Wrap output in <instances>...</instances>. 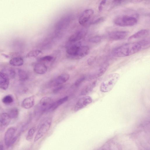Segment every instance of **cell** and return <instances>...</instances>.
<instances>
[{
    "label": "cell",
    "mask_w": 150,
    "mask_h": 150,
    "mask_svg": "<svg viewBox=\"0 0 150 150\" xmlns=\"http://www.w3.org/2000/svg\"><path fill=\"white\" fill-rule=\"evenodd\" d=\"M35 102L34 96H31L26 98L23 100L22 103V106L25 109H30L33 106Z\"/></svg>",
    "instance_id": "e0dca14e"
},
{
    "label": "cell",
    "mask_w": 150,
    "mask_h": 150,
    "mask_svg": "<svg viewBox=\"0 0 150 150\" xmlns=\"http://www.w3.org/2000/svg\"><path fill=\"white\" fill-rule=\"evenodd\" d=\"M94 11L91 9H86L82 13L79 19V24L82 25H87L93 16Z\"/></svg>",
    "instance_id": "ba28073f"
},
{
    "label": "cell",
    "mask_w": 150,
    "mask_h": 150,
    "mask_svg": "<svg viewBox=\"0 0 150 150\" xmlns=\"http://www.w3.org/2000/svg\"><path fill=\"white\" fill-rule=\"evenodd\" d=\"M105 20L103 17H100L91 21L89 24L91 25L97 24L102 22Z\"/></svg>",
    "instance_id": "4dcf8cb0"
},
{
    "label": "cell",
    "mask_w": 150,
    "mask_h": 150,
    "mask_svg": "<svg viewBox=\"0 0 150 150\" xmlns=\"http://www.w3.org/2000/svg\"><path fill=\"white\" fill-rule=\"evenodd\" d=\"M51 122L52 120L50 118H46L43 120L35 137L34 142L37 141L46 133L50 127Z\"/></svg>",
    "instance_id": "277c9868"
},
{
    "label": "cell",
    "mask_w": 150,
    "mask_h": 150,
    "mask_svg": "<svg viewBox=\"0 0 150 150\" xmlns=\"http://www.w3.org/2000/svg\"><path fill=\"white\" fill-rule=\"evenodd\" d=\"M52 103V100L50 97H43L39 102L38 106V111L36 112L43 113L48 111Z\"/></svg>",
    "instance_id": "52a82bcc"
},
{
    "label": "cell",
    "mask_w": 150,
    "mask_h": 150,
    "mask_svg": "<svg viewBox=\"0 0 150 150\" xmlns=\"http://www.w3.org/2000/svg\"><path fill=\"white\" fill-rule=\"evenodd\" d=\"M47 70V66L42 63L36 64L34 67V71L35 72L39 74H43L46 73Z\"/></svg>",
    "instance_id": "ac0fdd59"
},
{
    "label": "cell",
    "mask_w": 150,
    "mask_h": 150,
    "mask_svg": "<svg viewBox=\"0 0 150 150\" xmlns=\"http://www.w3.org/2000/svg\"><path fill=\"white\" fill-rule=\"evenodd\" d=\"M143 50L139 41L126 43L115 48L112 55L117 57H124L134 54Z\"/></svg>",
    "instance_id": "6da1fadb"
},
{
    "label": "cell",
    "mask_w": 150,
    "mask_h": 150,
    "mask_svg": "<svg viewBox=\"0 0 150 150\" xmlns=\"http://www.w3.org/2000/svg\"><path fill=\"white\" fill-rule=\"evenodd\" d=\"M8 114L11 119L16 118L18 116L19 114L18 110L16 108H13L9 111Z\"/></svg>",
    "instance_id": "d4e9b609"
},
{
    "label": "cell",
    "mask_w": 150,
    "mask_h": 150,
    "mask_svg": "<svg viewBox=\"0 0 150 150\" xmlns=\"http://www.w3.org/2000/svg\"><path fill=\"white\" fill-rule=\"evenodd\" d=\"M96 81H94L91 83L85 86L82 90L81 94L82 96H85L91 92L94 88L96 86Z\"/></svg>",
    "instance_id": "44dd1931"
},
{
    "label": "cell",
    "mask_w": 150,
    "mask_h": 150,
    "mask_svg": "<svg viewBox=\"0 0 150 150\" xmlns=\"http://www.w3.org/2000/svg\"><path fill=\"white\" fill-rule=\"evenodd\" d=\"M142 48V49H145L149 47L150 46L149 40L144 39L139 41Z\"/></svg>",
    "instance_id": "f1b7e54d"
},
{
    "label": "cell",
    "mask_w": 150,
    "mask_h": 150,
    "mask_svg": "<svg viewBox=\"0 0 150 150\" xmlns=\"http://www.w3.org/2000/svg\"><path fill=\"white\" fill-rule=\"evenodd\" d=\"M127 2V1L123 0L113 1H112V4L114 6H117Z\"/></svg>",
    "instance_id": "836d02e7"
},
{
    "label": "cell",
    "mask_w": 150,
    "mask_h": 150,
    "mask_svg": "<svg viewBox=\"0 0 150 150\" xmlns=\"http://www.w3.org/2000/svg\"><path fill=\"white\" fill-rule=\"evenodd\" d=\"M109 66V64L108 62L105 61L103 62L95 71L89 75V78L91 79H94L102 76L108 69Z\"/></svg>",
    "instance_id": "8992f818"
},
{
    "label": "cell",
    "mask_w": 150,
    "mask_h": 150,
    "mask_svg": "<svg viewBox=\"0 0 150 150\" xmlns=\"http://www.w3.org/2000/svg\"><path fill=\"white\" fill-rule=\"evenodd\" d=\"M64 88V87L63 85H61L58 86L54 88L53 90V92L54 93H57L60 90Z\"/></svg>",
    "instance_id": "d590c367"
},
{
    "label": "cell",
    "mask_w": 150,
    "mask_h": 150,
    "mask_svg": "<svg viewBox=\"0 0 150 150\" xmlns=\"http://www.w3.org/2000/svg\"><path fill=\"white\" fill-rule=\"evenodd\" d=\"M23 60L21 57H16L11 59L9 61L10 64L14 67H19L23 64Z\"/></svg>",
    "instance_id": "7402d4cb"
},
{
    "label": "cell",
    "mask_w": 150,
    "mask_h": 150,
    "mask_svg": "<svg viewBox=\"0 0 150 150\" xmlns=\"http://www.w3.org/2000/svg\"><path fill=\"white\" fill-rule=\"evenodd\" d=\"M106 1L102 0L100 2L98 7V9L100 11H101L102 10L103 7L106 4Z\"/></svg>",
    "instance_id": "e575fe53"
},
{
    "label": "cell",
    "mask_w": 150,
    "mask_h": 150,
    "mask_svg": "<svg viewBox=\"0 0 150 150\" xmlns=\"http://www.w3.org/2000/svg\"><path fill=\"white\" fill-rule=\"evenodd\" d=\"M18 72L19 78L21 81H24L28 79V74L25 71L19 69H18Z\"/></svg>",
    "instance_id": "cb8c5ba5"
},
{
    "label": "cell",
    "mask_w": 150,
    "mask_h": 150,
    "mask_svg": "<svg viewBox=\"0 0 150 150\" xmlns=\"http://www.w3.org/2000/svg\"><path fill=\"white\" fill-rule=\"evenodd\" d=\"M13 97L10 95L5 96L2 99V102L6 104H10L13 103Z\"/></svg>",
    "instance_id": "4316f807"
},
{
    "label": "cell",
    "mask_w": 150,
    "mask_h": 150,
    "mask_svg": "<svg viewBox=\"0 0 150 150\" xmlns=\"http://www.w3.org/2000/svg\"><path fill=\"white\" fill-rule=\"evenodd\" d=\"M120 78L119 74L116 73L108 75L101 83L100 89L103 93H107L111 91Z\"/></svg>",
    "instance_id": "7a4b0ae2"
},
{
    "label": "cell",
    "mask_w": 150,
    "mask_h": 150,
    "mask_svg": "<svg viewBox=\"0 0 150 150\" xmlns=\"http://www.w3.org/2000/svg\"><path fill=\"white\" fill-rule=\"evenodd\" d=\"M129 32L126 31L116 30L110 32L108 33V37L114 40H121L125 38L128 35Z\"/></svg>",
    "instance_id": "8fae6325"
},
{
    "label": "cell",
    "mask_w": 150,
    "mask_h": 150,
    "mask_svg": "<svg viewBox=\"0 0 150 150\" xmlns=\"http://www.w3.org/2000/svg\"><path fill=\"white\" fill-rule=\"evenodd\" d=\"M69 75L67 73L62 74L49 83L50 87L57 86L62 85L67 82L69 79Z\"/></svg>",
    "instance_id": "30bf717a"
},
{
    "label": "cell",
    "mask_w": 150,
    "mask_h": 150,
    "mask_svg": "<svg viewBox=\"0 0 150 150\" xmlns=\"http://www.w3.org/2000/svg\"><path fill=\"white\" fill-rule=\"evenodd\" d=\"M68 98V96H66L59 99L55 102H52L51 104L48 111H54L59 106L62 105L67 101Z\"/></svg>",
    "instance_id": "ffe728a7"
},
{
    "label": "cell",
    "mask_w": 150,
    "mask_h": 150,
    "mask_svg": "<svg viewBox=\"0 0 150 150\" xmlns=\"http://www.w3.org/2000/svg\"><path fill=\"white\" fill-rule=\"evenodd\" d=\"M0 150H4V147L1 144H0Z\"/></svg>",
    "instance_id": "74e56055"
},
{
    "label": "cell",
    "mask_w": 150,
    "mask_h": 150,
    "mask_svg": "<svg viewBox=\"0 0 150 150\" xmlns=\"http://www.w3.org/2000/svg\"><path fill=\"white\" fill-rule=\"evenodd\" d=\"M92 101V98L89 96H85L80 98L75 105L74 111L76 112L90 104Z\"/></svg>",
    "instance_id": "9c48e42d"
},
{
    "label": "cell",
    "mask_w": 150,
    "mask_h": 150,
    "mask_svg": "<svg viewBox=\"0 0 150 150\" xmlns=\"http://www.w3.org/2000/svg\"><path fill=\"white\" fill-rule=\"evenodd\" d=\"M95 60V58L94 57H91L90 58L88 59V64L89 65H91L93 63Z\"/></svg>",
    "instance_id": "8d00e7d4"
},
{
    "label": "cell",
    "mask_w": 150,
    "mask_h": 150,
    "mask_svg": "<svg viewBox=\"0 0 150 150\" xmlns=\"http://www.w3.org/2000/svg\"><path fill=\"white\" fill-rule=\"evenodd\" d=\"M87 33L86 29H83L79 30L72 35L69 38V41L71 42H75L82 39Z\"/></svg>",
    "instance_id": "4fadbf2b"
},
{
    "label": "cell",
    "mask_w": 150,
    "mask_h": 150,
    "mask_svg": "<svg viewBox=\"0 0 150 150\" xmlns=\"http://www.w3.org/2000/svg\"><path fill=\"white\" fill-rule=\"evenodd\" d=\"M67 47L66 52L67 56L71 59H76L77 53L81 46L80 42H74Z\"/></svg>",
    "instance_id": "5b68a950"
},
{
    "label": "cell",
    "mask_w": 150,
    "mask_h": 150,
    "mask_svg": "<svg viewBox=\"0 0 150 150\" xmlns=\"http://www.w3.org/2000/svg\"><path fill=\"white\" fill-rule=\"evenodd\" d=\"M2 71L5 73L8 76L9 79L13 78L16 74L14 70L11 68H5Z\"/></svg>",
    "instance_id": "603a6c76"
},
{
    "label": "cell",
    "mask_w": 150,
    "mask_h": 150,
    "mask_svg": "<svg viewBox=\"0 0 150 150\" xmlns=\"http://www.w3.org/2000/svg\"><path fill=\"white\" fill-rule=\"evenodd\" d=\"M16 129L14 127L9 128L6 132L4 137V142L7 146H10L11 142L14 138Z\"/></svg>",
    "instance_id": "7c38bea8"
},
{
    "label": "cell",
    "mask_w": 150,
    "mask_h": 150,
    "mask_svg": "<svg viewBox=\"0 0 150 150\" xmlns=\"http://www.w3.org/2000/svg\"><path fill=\"white\" fill-rule=\"evenodd\" d=\"M149 33V31L148 29H142L130 36L128 38V40L130 41L146 37Z\"/></svg>",
    "instance_id": "9a60e30c"
},
{
    "label": "cell",
    "mask_w": 150,
    "mask_h": 150,
    "mask_svg": "<svg viewBox=\"0 0 150 150\" xmlns=\"http://www.w3.org/2000/svg\"><path fill=\"white\" fill-rule=\"evenodd\" d=\"M102 39V38L101 36L96 35L90 38L88 41L91 43H96L100 42Z\"/></svg>",
    "instance_id": "83f0119b"
},
{
    "label": "cell",
    "mask_w": 150,
    "mask_h": 150,
    "mask_svg": "<svg viewBox=\"0 0 150 150\" xmlns=\"http://www.w3.org/2000/svg\"><path fill=\"white\" fill-rule=\"evenodd\" d=\"M86 77L83 76L78 79L75 81L74 85L76 86H78L85 80Z\"/></svg>",
    "instance_id": "d6a6232c"
},
{
    "label": "cell",
    "mask_w": 150,
    "mask_h": 150,
    "mask_svg": "<svg viewBox=\"0 0 150 150\" xmlns=\"http://www.w3.org/2000/svg\"><path fill=\"white\" fill-rule=\"evenodd\" d=\"M11 118L6 113H3L0 115V126L4 128L7 126L9 124Z\"/></svg>",
    "instance_id": "2e32d148"
},
{
    "label": "cell",
    "mask_w": 150,
    "mask_h": 150,
    "mask_svg": "<svg viewBox=\"0 0 150 150\" xmlns=\"http://www.w3.org/2000/svg\"><path fill=\"white\" fill-rule=\"evenodd\" d=\"M9 78L8 76L2 71H0V88L6 90L9 86Z\"/></svg>",
    "instance_id": "5bb4252c"
},
{
    "label": "cell",
    "mask_w": 150,
    "mask_h": 150,
    "mask_svg": "<svg viewBox=\"0 0 150 150\" xmlns=\"http://www.w3.org/2000/svg\"><path fill=\"white\" fill-rule=\"evenodd\" d=\"M114 23L116 25L122 27L133 26L137 22V19L133 16L123 15L115 18Z\"/></svg>",
    "instance_id": "3957f363"
},
{
    "label": "cell",
    "mask_w": 150,
    "mask_h": 150,
    "mask_svg": "<svg viewBox=\"0 0 150 150\" xmlns=\"http://www.w3.org/2000/svg\"><path fill=\"white\" fill-rule=\"evenodd\" d=\"M42 51L39 50H34L29 52L26 55L27 57H35L42 54Z\"/></svg>",
    "instance_id": "484cf974"
},
{
    "label": "cell",
    "mask_w": 150,
    "mask_h": 150,
    "mask_svg": "<svg viewBox=\"0 0 150 150\" xmlns=\"http://www.w3.org/2000/svg\"><path fill=\"white\" fill-rule=\"evenodd\" d=\"M53 59V57L50 55L45 56L42 57L40 58V60L42 61L50 62L52 61Z\"/></svg>",
    "instance_id": "1f68e13d"
},
{
    "label": "cell",
    "mask_w": 150,
    "mask_h": 150,
    "mask_svg": "<svg viewBox=\"0 0 150 150\" xmlns=\"http://www.w3.org/2000/svg\"><path fill=\"white\" fill-rule=\"evenodd\" d=\"M89 52V48L87 46H81L76 56V59H78L86 56Z\"/></svg>",
    "instance_id": "d6986e66"
},
{
    "label": "cell",
    "mask_w": 150,
    "mask_h": 150,
    "mask_svg": "<svg viewBox=\"0 0 150 150\" xmlns=\"http://www.w3.org/2000/svg\"><path fill=\"white\" fill-rule=\"evenodd\" d=\"M35 131V127L32 128L29 130L26 137L27 140H30L32 138Z\"/></svg>",
    "instance_id": "f546056e"
}]
</instances>
